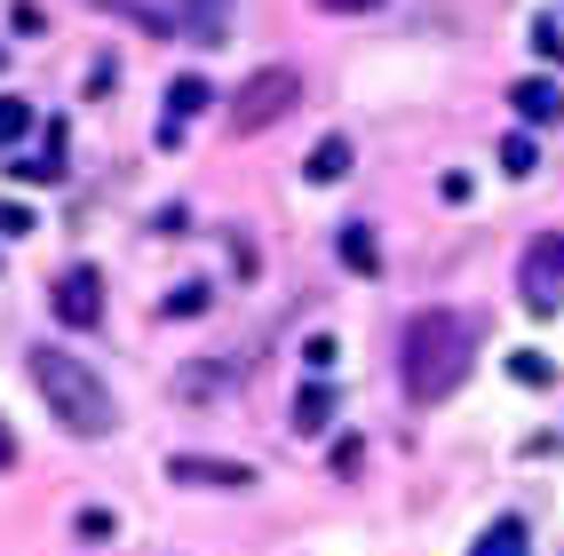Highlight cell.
Returning <instances> with one entry per match:
<instances>
[{
    "label": "cell",
    "instance_id": "cell-1",
    "mask_svg": "<svg viewBox=\"0 0 564 556\" xmlns=\"http://www.w3.org/2000/svg\"><path fill=\"white\" fill-rule=\"evenodd\" d=\"M469 366H477V318L469 310H422L405 326V397L413 405L454 397Z\"/></svg>",
    "mask_w": 564,
    "mask_h": 556
},
{
    "label": "cell",
    "instance_id": "cell-2",
    "mask_svg": "<svg viewBox=\"0 0 564 556\" xmlns=\"http://www.w3.org/2000/svg\"><path fill=\"white\" fill-rule=\"evenodd\" d=\"M32 390L48 397V414L72 429V437H111V422H120V405H111V390H104V374L96 366H80L72 350H32Z\"/></svg>",
    "mask_w": 564,
    "mask_h": 556
},
{
    "label": "cell",
    "instance_id": "cell-3",
    "mask_svg": "<svg viewBox=\"0 0 564 556\" xmlns=\"http://www.w3.org/2000/svg\"><path fill=\"white\" fill-rule=\"evenodd\" d=\"M294 103H303V72H294V64H262V72H247L239 96H231V128L262 135V128H279Z\"/></svg>",
    "mask_w": 564,
    "mask_h": 556
},
{
    "label": "cell",
    "instance_id": "cell-4",
    "mask_svg": "<svg viewBox=\"0 0 564 556\" xmlns=\"http://www.w3.org/2000/svg\"><path fill=\"white\" fill-rule=\"evenodd\" d=\"M48 310H56L72 334H88V326L104 318V279H96L88 263H80V271H64V279H56V294H48Z\"/></svg>",
    "mask_w": 564,
    "mask_h": 556
},
{
    "label": "cell",
    "instance_id": "cell-5",
    "mask_svg": "<svg viewBox=\"0 0 564 556\" xmlns=\"http://www.w3.org/2000/svg\"><path fill=\"white\" fill-rule=\"evenodd\" d=\"M556 294H564V247L541 239L524 254V303H533V318H556Z\"/></svg>",
    "mask_w": 564,
    "mask_h": 556
},
{
    "label": "cell",
    "instance_id": "cell-6",
    "mask_svg": "<svg viewBox=\"0 0 564 556\" xmlns=\"http://www.w3.org/2000/svg\"><path fill=\"white\" fill-rule=\"evenodd\" d=\"M167 477H175V486H223V493H247V486H254L247 461H199V454H175Z\"/></svg>",
    "mask_w": 564,
    "mask_h": 556
},
{
    "label": "cell",
    "instance_id": "cell-7",
    "mask_svg": "<svg viewBox=\"0 0 564 556\" xmlns=\"http://www.w3.org/2000/svg\"><path fill=\"white\" fill-rule=\"evenodd\" d=\"M207 111V80L199 72H183V80H167V111H160V143H175L183 135V120H199Z\"/></svg>",
    "mask_w": 564,
    "mask_h": 556
},
{
    "label": "cell",
    "instance_id": "cell-8",
    "mask_svg": "<svg viewBox=\"0 0 564 556\" xmlns=\"http://www.w3.org/2000/svg\"><path fill=\"white\" fill-rule=\"evenodd\" d=\"M509 103H517V120H533V128L564 120V88H556V80H517V88H509Z\"/></svg>",
    "mask_w": 564,
    "mask_h": 556
},
{
    "label": "cell",
    "instance_id": "cell-9",
    "mask_svg": "<svg viewBox=\"0 0 564 556\" xmlns=\"http://www.w3.org/2000/svg\"><path fill=\"white\" fill-rule=\"evenodd\" d=\"M334 422V382H311L303 397H294V429H303V437H318Z\"/></svg>",
    "mask_w": 564,
    "mask_h": 556
},
{
    "label": "cell",
    "instance_id": "cell-10",
    "mask_svg": "<svg viewBox=\"0 0 564 556\" xmlns=\"http://www.w3.org/2000/svg\"><path fill=\"white\" fill-rule=\"evenodd\" d=\"M469 556H533V541H524L517 516H501V525H485V533H477V548H469Z\"/></svg>",
    "mask_w": 564,
    "mask_h": 556
},
{
    "label": "cell",
    "instance_id": "cell-11",
    "mask_svg": "<svg viewBox=\"0 0 564 556\" xmlns=\"http://www.w3.org/2000/svg\"><path fill=\"white\" fill-rule=\"evenodd\" d=\"M343 263H350V271H366V279L382 271V247H373L366 222H343Z\"/></svg>",
    "mask_w": 564,
    "mask_h": 556
},
{
    "label": "cell",
    "instance_id": "cell-12",
    "mask_svg": "<svg viewBox=\"0 0 564 556\" xmlns=\"http://www.w3.org/2000/svg\"><path fill=\"white\" fill-rule=\"evenodd\" d=\"M303 175H311V183H343V175H350V143H343V135H326L318 152H311Z\"/></svg>",
    "mask_w": 564,
    "mask_h": 556
},
{
    "label": "cell",
    "instance_id": "cell-13",
    "mask_svg": "<svg viewBox=\"0 0 564 556\" xmlns=\"http://www.w3.org/2000/svg\"><path fill=\"white\" fill-rule=\"evenodd\" d=\"M24 128H32V103H24V96H0V152H9Z\"/></svg>",
    "mask_w": 564,
    "mask_h": 556
},
{
    "label": "cell",
    "instance_id": "cell-14",
    "mask_svg": "<svg viewBox=\"0 0 564 556\" xmlns=\"http://www.w3.org/2000/svg\"><path fill=\"white\" fill-rule=\"evenodd\" d=\"M509 374H517L524 390H541V382H549V358H541V350H517V358H509Z\"/></svg>",
    "mask_w": 564,
    "mask_h": 556
},
{
    "label": "cell",
    "instance_id": "cell-15",
    "mask_svg": "<svg viewBox=\"0 0 564 556\" xmlns=\"http://www.w3.org/2000/svg\"><path fill=\"white\" fill-rule=\"evenodd\" d=\"M501 167L509 175H533V135H501Z\"/></svg>",
    "mask_w": 564,
    "mask_h": 556
},
{
    "label": "cell",
    "instance_id": "cell-16",
    "mask_svg": "<svg viewBox=\"0 0 564 556\" xmlns=\"http://www.w3.org/2000/svg\"><path fill=\"white\" fill-rule=\"evenodd\" d=\"M183 24H192L199 41H215V32H223V0H192V17H183Z\"/></svg>",
    "mask_w": 564,
    "mask_h": 556
},
{
    "label": "cell",
    "instance_id": "cell-17",
    "mask_svg": "<svg viewBox=\"0 0 564 556\" xmlns=\"http://www.w3.org/2000/svg\"><path fill=\"white\" fill-rule=\"evenodd\" d=\"M207 310V286H175L167 294V318H199Z\"/></svg>",
    "mask_w": 564,
    "mask_h": 556
},
{
    "label": "cell",
    "instance_id": "cell-18",
    "mask_svg": "<svg viewBox=\"0 0 564 556\" xmlns=\"http://www.w3.org/2000/svg\"><path fill=\"white\" fill-rule=\"evenodd\" d=\"M533 48H541V56H564V32H556V17H541V24H533Z\"/></svg>",
    "mask_w": 564,
    "mask_h": 556
},
{
    "label": "cell",
    "instance_id": "cell-19",
    "mask_svg": "<svg viewBox=\"0 0 564 556\" xmlns=\"http://www.w3.org/2000/svg\"><path fill=\"white\" fill-rule=\"evenodd\" d=\"M318 9H334V17H366V9H382V0H318Z\"/></svg>",
    "mask_w": 564,
    "mask_h": 556
},
{
    "label": "cell",
    "instance_id": "cell-20",
    "mask_svg": "<svg viewBox=\"0 0 564 556\" xmlns=\"http://www.w3.org/2000/svg\"><path fill=\"white\" fill-rule=\"evenodd\" d=\"M9 461H17V445H9V429H0V469H9Z\"/></svg>",
    "mask_w": 564,
    "mask_h": 556
}]
</instances>
